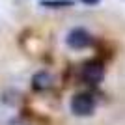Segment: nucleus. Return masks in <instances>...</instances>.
I'll list each match as a JSON object with an SVG mask.
<instances>
[{"mask_svg": "<svg viewBox=\"0 0 125 125\" xmlns=\"http://www.w3.org/2000/svg\"><path fill=\"white\" fill-rule=\"evenodd\" d=\"M95 110V99L90 94H77L71 99V112L75 116H90Z\"/></svg>", "mask_w": 125, "mask_h": 125, "instance_id": "1", "label": "nucleus"}, {"mask_svg": "<svg viewBox=\"0 0 125 125\" xmlns=\"http://www.w3.org/2000/svg\"><path fill=\"white\" fill-rule=\"evenodd\" d=\"M104 77V67L99 62H88L80 69V78L86 84H99Z\"/></svg>", "mask_w": 125, "mask_h": 125, "instance_id": "2", "label": "nucleus"}, {"mask_svg": "<svg viewBox=\"0 0 125 125\" xmlns=\"http://www.w3.org/2000/svg\"><path fill=\"white\" fill-rule=\"evenodd\" d=\"M65 41H67V45H69L71 49L80 51V49H86L90 43H92V36H90L84 28H73V30L67 34Z\"/></svg>", "mask_w": 125, "mask_h": 125, "instance_id": "3", "label": "nucleus"}, {"mask_svg": "<svg viewBox=\"0 0 125 125\" xmlns=\"http://www.w3.org/2000/svg\"><path fill=\"white\" fill-rule=\"evenodd\" d=\"M51 84H52V77L49 73H45V71L36 73L34 78H32V86L36 90H47V88H51Z\"/></svg>", "mask_w": 125, "mask_h": 125, "instance_id": "4", "label": "nucleus"}, {"mask_svg": "<svg viewBox=\"0 0 125 125\" xmlns=\"http://www.w3.org/2000/svg\"><path fill=\"white\" fill-rule=\"evenodd\" d=\"M43 6H47V8H69V6H73L71 0H49V2H43Z\"/></svg>", "mask_w": 125, "mask_h": 125, "instance_id": "5", "label": "nucleus"}, {"mask_svg": "<svg viewBox=\"0 0 125 125\" xmlns=\"http://www.w3.org/2000/svg\"><path fill=\"white\" fill-rule=\"evenodd\" d=\"M80 2H84V4H97L99 0H80Z\"/></svg>", "mask_w": 125, "mask_h": 125, "instance_id": "6", "label": "nucleus"}]
</instances>
